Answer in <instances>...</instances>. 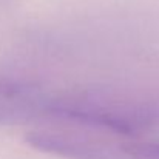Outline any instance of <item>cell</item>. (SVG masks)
Masks as SVG:
<instances>
[{"label": "cell", "instance_id": "1", "mask_svg": "<svg viewBox=\"0 0 159 159\" xmlns=\"http://www.w3.org/2000/svg\"><path fill=\"white\" fill-rule=\"evenodd\" d=\"M37 124L133 139L159 125V93L114 88L42 91Z\"/></svg>", "mask_w": 159, "mask_h": 159}, {"label": "cell", "instance_id": "3", "mask_svg": "<svg viewBox=\"0 0 159 159\" xmlns=\"http://www.w3.org/2000/svg\"><path fill=\"white\" fill-rule=\"evenodd\" d=\"M122 152L127 159H159V141H122Z\"/></svg>", "mask_w": 159, "mask_h": 159}, {"label": "cell", "instance_id": "4", "mask_svg": "<svg viewBox=\"0 0 159 159\" xmlns=\"http://www.w3.org/2000/svg\"><path fill=\"white\" fill-rule=\"evenodd\" d=\"M33 87H36V84H33V82L9 77V76H0V98L19 96L22 93L30 91Z\"/></svg>", "mask_w": 159, "mask_h": 159}, {"label": "cell", "instance_id": "2", "mask_svg": "<svg viewBox=\"0 0 159 159\" xmlns=\"http://www.w3.org/2000/svg\"><path fill=\"white\" fill-rule=\"evenodd\" d=\"M114 138L74 127H42L25 134L30 147L65 159H124L122 141Z\"/></svg>", "mask_w": 159, "mask_h": 159}]
</instances>
